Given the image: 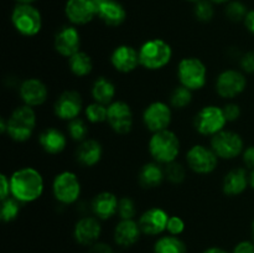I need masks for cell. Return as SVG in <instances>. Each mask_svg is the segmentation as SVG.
<instances>
[{
	"label": "cell",
	"mask_w": 254,
	"mask_h": 253,
	"mask_svg": "<svg viewBox=\"0 0 254 253\" xmlns=\"http://www.w3.org/2000/svg\"><path fill=\"white\" fill-rule=\"evenodd\" d=\"M11 196L21 203H31L39 200L45 191L42 174L32 166H24L10 175Z\"/></svg>",
	"instance_id": "1"
},
{
	"label": "cell",
	"mask_w": 254,
	"mask_h": 253,
	"mask_svg": "<svg viewBox=\"0 0 254 253\" xmlns=\"http://www.w3.org/2000/svg\"><path fill=\"white\" fill-rule=\"evenodd\" d=\"M148 151L151 159L161 165L178 160L181 151L180 138L170 129L151 134L148 141Z\"/></svg>",
	"instance_id": "2"
},
{
	"label": "cell",
	"mask_w": 254,
	"mask_h": 253,
	"mask_svg": "<svg viewBox=\"0 0 254 253\" xmlns=\"http://www.w3.org/2000/svg\"><path fill=\"white\" fill-rule=\"evenodd\" d=\"M140 66L148 71H159L168 66L173 60V47L160 37L144 41L138 49Z\"/></svg>",
	"instance_id": "3"
},
{
	"label": "cell",
	"mask_w": 254,
	"mask_h": 253,
	"mask_svg": "<svg viewBox=\"0 0 254 253\" xmlns=\"http://www.w3.org/2000/svg\"><path fill=\"white\" fill-rule=\"evenodd\" d=\"M7 119L6 135L17 143L29 140L36 128L37 118L32 107L21 104L10 113Z\"/></svg>",
	"instance_id": "4"
},
{
	"label": "cell",
	"mask_w": 254,
	"mask_h": 253,
	"mask_svg": "<svg viewBox=\"0 0 254 253\" xmlns=\"http://www.w3.org/2000/svg\"><path fill=\"white\" fill-rule=\"evenodd\" d=\"M176 76L184 87L192 92L200 91L207 83V67L198 57H184L178 63Z\"/></svg>",
	"instance_id": "5"
},
{
	"label": "cell",
	"mask_w": 254,
	"mask_h": 253,
	"mask_svg": "<svg viewBox=\"0 0 254 253\" xmlns=\"http://www.w3.org/2000/svg\"><path fill=\"white\" fill-rule=\"evenodd\" d=\"M82 184L78 175L71 170H64L57 174L52 181V195L61 205H73L79 200Z\"/></svg>",
	"instance_id": "6"
},
{
	"label": "cell",
	"mask_w": 254,
	"mask_h": 253,
	"mask_svg": "<svg viewBox=\"0 0 254 253\" xmlns=\"http://www.w3.org/2000/svg\"><path fill=\"white\" fill-rule=\"evenodd\" d=\"M210 146L220 160H235L245 150V140L237 131L223 129L210 138Z\"/></svg>",
	"instance_id": "7"
},
{
	"label": "cell",
	"mask_w": 254,
	"mask_h": 253,
	"mask_svg": "<svg viewBox=\"0 0 254 253\" xmlns=\"http://www.w3.org/2000/svg\"><path fill=\"white\" fill-rule=\"evenodd\" d=\"M227 123L222 107L216 104L203 106L193 118V126L196 131L200 135L210 136V138L226 129Z\"/></svg>",
	"instance_id": "8"
},
{
	"label": "cell",
	"mask_w": 254,
	"mask_h": 253,
	"mask_svg": "<svg viewBox=\"0 0 254 253\" xmlns=\"http://www.w3.org/2000/svg\"><path fill=\"white\" fill-rule=\"evenodd\" d=\"M11 24L22 36H36L42 29L41 12L34 5L17 4L11 12Z\"/></svg>",
	"instance_id": "9"
},
{
	"label": "cell",
	"mask_w": 254,
	"mask_h": 253,
	"mask_svg": "<svg viewBox=\"0 0 254 253\" xmlns=\"http://www.w3.org/2000/svg\"><path fill=\"white\" fill-rule=\"evenodd\" d=\"M186 165L197 175H210L217 169L220 159L212 148L205 144H193L186 151Z\"/></svg>",
	"instance_id": "10"
},
{
	"label": "cell",
	"mask_w": 254,
	"mask_h": 253,
	"mask_svg": "<svg viewBox=\"0 0 254 253\" xmlns=\"http://www.w3.org/2000/svg\"><path fill=\"white\" fill-rule=\"evenodd\" d=\"M247 74L241 69L228 68L220 72L215 82V89L218 96L223 99L237 98L247 88Z\"/></svg>",
	"instance_id": "11"
},
{
	"label": "cell",
	"mask_w": 254,
	"mask_h": 253,
	"mask_svg": "<svg viewBox=\"0 0 254 253\" xmlns=\"http://www.w3.org/2000/svg\"><path fill=\"white\" fill-rule=\"evenodd\" d=\"M143 124L151 134L169 129L173 122V108L163 101H154L143 112Z\"/></svg>",
	"instance_id": "12"
},
{
	"label": "cell",
	"mask_w": 254,
	"mask_h": 253,
	"mask_svg": "<svg viewBox=\"0 0 254 253\" xmlns=\"http://www.w3.org/2000/svg\"><path fill=\"white\" fill-rule=\"evenodd\" d=\"M107 123L112 130L119 135L130 133L134 124V113L131 107L124 101H114L108 106Z\"/></svg>",
	"instance_id": "13"
},
{
	"label": "cell",
	"mask_w": 254,
	"mask_h": 253,
	"mask_svg": "<svg viewBox=\"0 0 254 253\" xmlns=\"http://www.w3.org/2000/svg\"><path fill=\"white\" fill-rule=\"evenodd\" d=\"M83 111V99L81 93L74 89H67L62 92L54 104L55 116L64 122L78 118Z\"/></svg>",
	"instance_id": "14"
},
{
	"label": "cell",
	"mask_w": 254,
	"mask_h": 253,
	"mask_svg": "<svg viewBox=\"0 0 254 253\" xmlns=\"http://www.w3.org/2000/svg\"><path fill=\"white\" fill-rule=\"evenodd\" d=\"M81 34L74 25H64L55 35L54 47L59 55L69 59L81 51Z\"/></svg>",
	"instance_id": "15"
},
{
	"label": "cell",
	"mask_w": 254,
	"mask_h": 253,
	"mask_svg": "<svg viewBox=\"0 0 254 253\" xmlns=\"http://www.w3.org/2000/svg\"><path fill=\"white\" fill-rule=\"evenodd\" d=\"M19 96L22 104L35 108V107L42 106L47 101L49 88L41 79L30 77L20 83Z\"/></svg>",
	"instance_id": "16"
},
{
	"label": "cell",
	"mask_w": 254,
	"mask_h": 253,
	"mask_svg": "<svg viewBox=\"0 0 254 253\" xmlns=\"http://www.w3.org/2000/svg\"><path fill=\"white\" fill-rule=\"evenodd\" d=\"M97 4L93 0H67L64 14L72 25H86L97 16Z\"/></svg>",
	"instance_id": "17"
},
{
	"label": "cell",
	"mask_w": 254,
	"mask_h": 253,
	"mask_svg": "<svg viewBox=\"0 0 254 253\" xmlns=\"http://www.w3.org/2000/svg\"><path fill=\"white\" fill-rule=\"evenodd\" d=\"M111 64L117 72L130 73L140 66L139 51L130 45H118L111 54Z\"/></svg>",
	"instance_id": "18"
},
{
	"label": "cell",
	"mask_w": 254,
	"mask_h": 253,
	"mask_svg": "<svg viewBox=\"0 0 254 253\" xmlns=\"http://www.w3.org/2000/svg\"><path fill=\"white\" fill-rule=\"evenodd\" d=\"M170 218L166 210L155 206L144 211L139 217V226L144 235L158 236L166 231L168 221Z\"/></svg>",
	"instance_id": "19"
},
{
	"label": "cell",
	"mask_w": 254,
	"mask_h": 253,
	"mask_svg": "<svg viewBox=\"0 0 254 253\" xmlns=\"http://www.w3.org/2000/svg\"><path fill=\"white\" fill-rule=\"evenodd\" d=\"M101 233V220L96 216H83L77 221L73 228L74 240L83 246H92L97 243Z\"/></svg>",
	"instance_id": "20"
},
{
	"label": "cell",
	"mask_w": 254,
	"mask_h": 253,
	"mask_svg": "<svg viewBox=\"0 0 254 253\" xmlns=\"http://www.w3.org/2000/svg\"><path fill=\"white\" fill-rule=\"evenodd\" d=\"M250 188V173L245 166H236L228 170L222 180V192L230 197H236Z\"/></svg>",
	"instance_id": "21"
},
{
	"label": "cell",
	"mask_w": 254,
	"mask_h": 253,
	"mask_svg": "<svg viewBox=\"0 0 254 253\" xmlns=\"http://www.w3.org/2000/svg\"><path fill=\"white\" fill-rule=\"evenodd\" d=\"M118 205L119 198L116 193L111 191H102L92 198L91 211L97 218L101 221H107L118 215Z\"/></svg>",
	"instance_id": "22"
},
{
	"label": "cell",
	"mask_w": 254,
	"mask_h": 253,
	"mask_svg": "<svg viewBox=\"0 0 254 253\" xmlns=\"http://www.w3.org/2000/svg\"><path fill=\"white\" fill-rule=\"evenodd\" d=\"M67 134H64L61 129L49 126L44 129L39 135V144L45 153L50 155H57L61 154L66 149L68 138Z\"/></svg>",
	"instance_id": "23"
},
{
	"label": "cell",
	"mask_w": 254,
	"mask_h": 253,
	"mask_svg": "<svg viewBox=\"0 0 254 253\" xmlns=\"http://www.w3.org/2000/svg\"><path fill=\"white\" fill-rule=\"evenodd\" d=\"M103 156V146L97 139L88 138L81 141L76 149V160L84 168H93Z\"/></svg>",
	"instance_id": "24"
},
{
	"label": "cell",
	"mask_w": 254,
	"mask_h": 253,
	"mask_svg": "<svg viewBox=\"0 0 254 253\" xmlns=\"http://www.w3.org/2000/svg\"><path fill=\"white\" fill-rule=\"evenodd\" d=\"M141 233L138 221L121 220L114 228V241L122 247H130L138 242Z\"/></svg>",
	"instance_id": "25"
},
{
	"label": "cell",
	"mask_w": 254,
	"mask_h": 253,
	"mask_svg": "<svg viewBox=\"0 0 254 253\" xmlns=\"http://www.w3.org/2000/svg\"><path fill=\"white\" fill-rule=\"evenodd\" d=\"M97 17H99L107 26L116 27L126 21L127 11L121 2L116 0H107L98 5Z\"/></svg>",
	"instance_id": "26"
},
{
	"label": "cell",
	"mask_w": 254,
	"mask_h": 253,
	"mask_svg": "<svg viewBox=\"0 0 254 253\" xmlns=\"http://www.w3.org/2000/svg\"><path fill=\"white\" fill-rule=\"evenodd\" d=\"M165 179V169L164 165L156 161L145 163L138 173V181L141 188L144 189H156L164 183Z\"/></svg>",
	"instance_id": "27"
},
{
	"label": "cell",
	"mask_w": 254,
	"mask_h": 253,
	"mask_svg": "<svg viewBox=\"0 0 254 253\" xmlns=\"http://www.w3.org/2000/svg\"><path fill=\"white\" fill-rule=\"evenodd\" d=\"M117 88L116 84L107 78L106 76L97 77L93 81L91 87V96L94 102L104 104V106H109L112 102L116 101Z\"/></svg>",
	"instance_id": "28"
},
{
	"label": "cell",
	"mask_w": 254,
	"mask_h": 253,
	"mask_svg": "<svg viewBox=\"0 0 254 253\" xmlns=\"http://www.w3.org/2000/svg\"><path fill=\"white\" fill-rule=\"evenodd\" d=\"M68 68L73 76L87 77L93 71V60L87 52L78 51L68 59Z\"/></svg>",
	"instance_id": "29"
},
{
	"label": "cell",
	"mask_w": 254,
	"mask_h": 253,
	"mask_svg": "<svg viewBox=\"0 0 254 253\" xmlns=\"http://www.w3.org/2000/svg\"><path fill=\"white\" fill-rule=\"evenodd\" d=\"M154 253H186V245L178 236H163L154 245Z\"/></svg>",
	"instance_id": "30"
},
{
	"label": "cell",
	"mask_w": 254,
	"mask_h": 253,
	"mask_svg": "<svg viewBox=\"0 0 254 253\" xmlns=\"http://www.w3.org/2000/svg\"><path fill=\"white\" fill-rule=\"evenodd\" d=\"M193 92L191 89L186 88L183 84H179L171 91L169 96V104L173 109H185L192 103Z\"/></svg>",
	"instance_id": "31"
},
{
	"label": "cell",
	"mask_w": 254,
	"mask_h": 253,
	"mask_svg": "<svg viewBox=\"0 0 254 253\" xmlns=\"http://www.w3.org/2000/svg\"><path fill=\"white\" fill-rule=\"evenodd\" d=\"M84 117L86 121L91 124H101L107 122L108 118V106L98 103V102H92L84 107Z\"/></svg>",
	"instance_id": "32"
},
{
	"label": "cell",
	"mask_w": 254,
	"mask_h": 253,
	"mask_svg": "<svg viewBox=\"0 0 254 253\" xmlns=\"http://www.w3.org/2000/svg\"><path fill=\"white\" fill-rule=\"evenodd\" d=\"M88 134L89 126L84 119L78 117V118L67 122V135L72 140L77 141V143H81V141L88 139Z\"/></svg>",
	"instance_id": "33"
},
{
	"label": "cell",
	"mask_w": 254,
	"mask_h": 253,
	"mask_svg": "<svg viewBox=\"0 0 254 253\" xmlns=\"http://www.w3.org/2000/svg\"><path fill=\"white\" fill-rule=\"evenodd\" d=\"M22 203L17 201L16 198L10 196V197L1 200V207H0V218L2 222H11L16 220L21 211Z\"/></svg>",
	"instance_id": "34"
},
{
	"label": "cell",
	"mask_w": 254,
	"mask_h": 253,
	"mask_svg": "<svg viewBox=\"0 0 254 253\" xmlns=\"http://www.w3.org/2000/svg\"><path fill=\"white\" fill-rule=\"evenodd\" d=\"M165 169V179L169 183L174 185H180L186 179V166L183 163H179L178 160L173 161L170 164L164 165Z\"/></svg>",
	"instance_id": "35"
},
{
	"label": "cell",
	"mask_w": 254,
	"mask_h": 253,
	"mask_svg": "<svg viewBox=\"0 0 254 253\" xmlns=\"http://www.w3.org/2000/svg\"><path fill=\"white\" fill-rule=\"evenodd\" d=\"M248 11L250 10L247 9V6L242 1H238V0H233V1L227 2V5L225 7L226 17L233 22L245 21Z\"/></svg>",
	"instance_id": "36"
},
{
	"label": "cell",
	"mask_w": 254,
	"mask_h": 253,
	"mask_svg": "<svg viewBox=\"0 0 254 253\" xmlns=\"http://www.w3.org/2000/svg\"><path fill=\"white\" fill-rule=\"evenodd\" d=\"M193 15L201 22L211 21L213 15H215V9H213L212 1H210V0H200V1L195 2Z\"/></svg>",
	"instance_id": "37"
},
{
	"label": "cell",
	"mask_w": 254,
	"mask_h": 253,
	"mask_svg": "<svg viewBox=\"0 0 254 253\" xmlns=\"http://www.w3.org/2000/svg\"><path fill=\"white\" fill-rule=\"evenodd\" d=\"M136 216V205L134 200L129 196H123L119 198L118 217L121 220H134Z\"/></svg>",
	"instance_id": "38"
},
{
	"label": "cell",
	"mask_w": 254,
	"mask_h": 253,
	"mask_svg": "<svg viewBox=\"0 0 254 253\" xmlns=\"http://www.w3.org/2000/svg\"><path fill=\"white\" fill-rule=\"evenodd\" d=\"M166 231L169 232V235L173 236H179L185 231V221L180 217V216H170L168 221V227Z\"/></svg>",
	"instance_id": "39"
},
{
	"label": "cell",
	"mask_w": 254,
	"mask_h": 253,
	"mask_svg": "<svg viewBox=\"0 0 254 253\" xmlns=\"http://www.w3.org/2000/svg\"><path fill=\"white\" fill-rule=\"evenodd\" d=\"M222 109L228 123H233V122L238 121L241 114H242L240 104L235 103V102H228V103H226L225 106L222 107Z\"/></svg>",
	"instance_id": "40"
},
{
	"label": "cell",
	"mask_w": 254,
	"mask_h": 253,
	"mask_svg": "<svg viewBox=\"0 0 254 253\" xmlns=\"http://www.w3.org/2000/svg\"><path fill=\"white\" fill-rule=\"evenodd\" d=\"M241 71L246 74H254V50L245 52L240 59Z\"/></svg>",
	"instance_id": "41"
},
{
	"label": "cell",
	"mask_w": 254,
	"mask_h": 253,
	"mask_svg": "<svg viewBox=\"0 0 254 253\" xmlns=\"http://www.w3.org/2000/svg\"><path fill=\"white\" fill-rule=\"evenodd\" d=\"M242 163L247 170H254V145L246 146L242 153Z\"/></svg>",
	"instance_id": "42"
},
{
	"label": "cell",
	"mask_w": 254,
	"mask_h": 253,
	"mask_svg": "<svg viewBox=\"0 0 254 253\" xmlns=\"http://www.w3.org/2000/svg\"><path fill=\"white\" fill-rule=\"evenodd\" d=\"M0 185H1V196L0 198L5 200V198L11 196V186H10V176L6 174H1L0 175Z\"/></svg>",
	"instance_id": "43"
},
{
	"label": "cell",
	"mask_w": 254,
	"mask_h": 253,
	"mask_svg": "<svg viewBox=\"0 0 254 253\" xmlns=\"http://www.w3.org/2000/svg\"><path fill=\"white\" fill-rule=\"evenodd\" d=\"M233 253H254V242L242 241L233 250Z\"/></svg>",
	"instance_id": "44"
},
{
	"label": "cell",
	"mask_w": 254,
	"mask_h": 253,
	"mask_svg": "<svg viewBox=\"0 0 254 253\" xmlns=\"http://www.w3.org/2000/svg\"><path fill=\"white\" fill-rule=\"evenodd\" d=\"M88 253H114L113 250L109 245L103 242H97L94 245L91 246Z\"/></svg>",
	"instance_id": "45"
},
{
	"label": "cell",
	"mask_w": 254,
	"mask_h": 253,
	"mask_svg": "<svg viewBox=\"0 0 254 253\" xmlns=\"http://www.w3.org/2000/svg\"><path fill=\"white\" fill-rule=\"evenodd\" d=\"M243 24H245L246 29H247L248 31H250L251 34L254 36V9L248 11V14H247V16H246Z\"/></svg>",
	"instance_id": "46"
},
{
	"label": "cell",
	"mask_w": 254,
	"mask_h": 253,
	"mask_svg": "<svg viewBox=\"0 0 254 253\" xmlns=\"http://www.w3.org/2000/svg\"><path fill=\"white\" fill-rule=\"evenodd\" d=\"M6 129H7V119L5 117L0 118V133L2 135H6Z\"/></svg>",
	"instance_id": "47"
},
{
	"label": "cell",
	"mask_w": 254,
	"mask_h": 253,
	"mask_svg": "<svg viewBox=\"0 0 254 253\" xmlns=\"http://www.w3.org/2000/svg\"><path fill=\"white\" fill-rule=\"evenodd\" d=\"M203 253H228V252H226V251L222 250V248L211 247V248H207Z\"/></svg>",
	"instance_id": "48"
},
{
	"label": "cell",
	"mask_w": 254,
	"mask_h": 253,
	"mask_svg": "<svg viewBox=\"0 0 254 253\" xmlns=\"http://www.w3.org/2000/svg\"><path fill=\"white\" fill-rule=\"evenodd\" d=\"M250 188L254 191V170L250 171Z\"/></svg>",
	"instance_id": "49"
},
{
	"label": "cell",
	"mask_w": 254,
	"mask_h": 253,
	"mask_svg": "<svg viewBox=\"0 0 254 253\" xmlns=\"http://www.w3.org/2000/svg\"><path fill=\"white\" fill-rule=\"evenodd\" d=\"M17 4H29V5H32V2H35L36 0H16Z\"/></svg>",
	"instance_id": "50"
},
{
	"label": "cell",
	"mask_w": 254,
	"mask_h": 253,
	"mask_svg": "<svg viewBox=\"0 0 254 253\" xmlns=\"http://www.w3.org/2000/svg\"><path fill=\"white\" fill-rule=\"evenodd\" d=\"M210 1L215 2V4H225V2H230L231 0H210Z\"/></svg>",
	"instance_id": "51"
},
{
	"label": "cell",
	"mask_w": 254,
	"mask_h": 253,
	"mask_svg": "<svg viewBox=\"0 0 254 253\" xmlns=\"http://www.w3.org/2000/svg\"><path fill=\"white\" fill-rule=\"evenodd\" d=\"M93 1L96 2V4H97V7H98V5H99V4H102V2L107 1V0H93Z\"/></svg>",
	"instance_id": "52"
},
{
	"label": "cell",
	"mask_w": 254,
	"mask_h": 253,
	"mask_svg": "<svg viewBox=\"0 0 254 253\" xmlns=\"http://www.w3.org/2000/svg\"><path fill=\"white\" fill-rule=\"evenodd\" d=\"M252 237H253V242H254V218L252 221Z\"/></svg>",
	"instance_id": "53"
},
{
	"label": "cell",
	"mask_w": 254,
	"mask_h": 253,
	"mask_svg": "<svg viewBox=\"0 0 254 253\" xmlns=\"http://www.w3.org/2000/svg\"><path fill=\"white\" fill-rule=\"evenodd\" d=\"M189 1H193V2H197V1H200V0H189Z\"/></svg>",
	"instance_id": "54"
}]
</instances>
